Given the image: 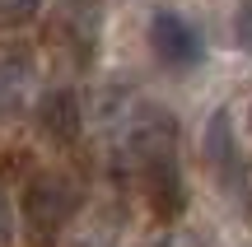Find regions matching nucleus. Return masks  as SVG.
I'll use <instances>...</instances> for the list:
<instances>
[{
    "mask_svg": "<svg viewBox=\"0 0 252 247\" xmlns=\"http://www.w3.org/2000/svg\"><path fill=\"white\" fill-rule=\"evenodd\" d=\"M173 121L163 112H150L131 126L126 136V154H131L140 196L159 220H178L187 210V182H182V164H178V145H173Z\"/></svg>",
    "mask_w": 252,
    "mask_h": 247,
    "instance_id": "f257e3e1",
    "label": "nucleus"
},
{
    "mask_svg": "<svg viewBox=\"0 0 252 247\" xmlns=\"http://www.w3.org/2000/svg\"><path fill=\"white\" fill-rule=\"evenodd\" d=\"M80 210V187L65 173H33V182L24 187V220L28 233L37 243H52Z\"/></svg>",
    "mask_w": 252,
    "mask_h": 247,
    "instance_id": "f03ea898",
    "label": "nucleus"
},
{
    "mask_svg": "<svg viewBox=\"0 0 252 247\" xmlns=\"http://www.w3.org/2000/svg\"><path fill=\"white\" fill-rule=\"evenodd\" d=\"M150 52L168 70H196L206 61V37H201V28L191 19L159 9V14H150Z\"/></svg>",
    "mask_w": 252,
    "mask_h": 247,
    "instance_id": "7ed1b4c3",
    "label": "nucleus"
},
{
    "mask_svg": "<svg viewBox=\"0 0 252 247\" xmlns=\"http://www.w3.org/2000/svg\"><path fill=\"white\" fill-rule=\"evenodd\" d=\"M37 93V65L28 47H0V121H14L33 108Z\"/></svg>",
    "mask_w": 252,
    "mask_h": 247,
    "instance_id": "20e7f679",
    "label": "nucleus"
},
{
    "mask_svg": "<svg viewBox=\"0 0 252 247\" xmlns=\"http://www.w3.org/2000/svg\"><path fill=\"white\" fill-rule=\"evenodd\" d=\"M80 126H84V112H80V93L75 89H47L37 98V131L52 145H75Z\"/></svg>",
    "mask_w": 252,
    "mask_h": 247,
    "instance_id": "39448f33",
    "label": "nucleus"
},
{
    "mask_svg": "<svg viewBox=\"0 0 252 247\" xmlns=\"http://www.w3.org/2000/svg\"><path fill=\"white\" fill-rule=\"evenodd\" d=\"M201 154H206L210 173H215L220 182H238L243 159H238V140H234V117H229V108L210 112L206 131H201Z\"/></svg>",
    "mask_w": 252,
    "mask_h": 247,
    "instance_id": "423d86ee",
    "label": "nucleus"
},
{
    "mask_svg": "<svg viewBox=\"0 0 252 247\" xmlns=\"http://www.w3.org/2000/svg\"><path fill=\"white\" fill-rule=\"evenodd\" d=\"M37 9H42V0H0V24H28V19H37Z\"/></svg>",
    "mask_w": 252,
    "mask_h": 247,
    "instance_id": "0eeeda50",
    "label": "nucleus"
},
{
    "mask_svg": "<svg viewBox=\"0 0 252 247\" xmlns=\"http://www.w3.org/2000/svg\"><path fill=\"white\" fill-rule=\"evenodd\" d=\"M234 37L238 47L252 56V0H238V14H234Z\"/></svg>",
    "mask_w": 252,
    "mask_h": 247,
    "instance_id": "6e6552de",
    "label": "nucleus"
},
{
    "mask_svg": "<svg viewBox=\"0 0 252 247\" xmlns=\"http://www.w3.org/2000/svg\"><path fill=\"white\" fill-rule=\"evenodd\" d=\"M9 243H14V205H9L5 187H0V247H9Z\"/></svg>",
    "mask_w": 252,
    "mask_h": 247,
    "instance_id": "1a4fd4ad",
    "label": "nucleus"
}]
</instances>
